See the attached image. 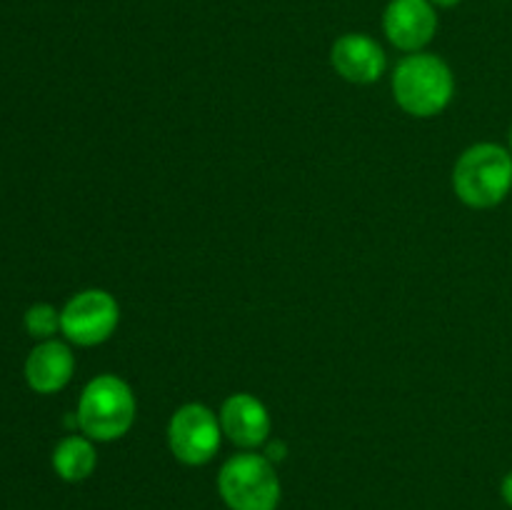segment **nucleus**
I'll return each instance as SVG.
<instances>
[{
  "mask_svg": "<svg viewBox=\"0 0 512 510\" xmlns=\"http://www.w3.org/2000/svg\"><path fill=\"white\" fill-rule=\"evenodd\" d=\"M218 418L223 435L230 443L238 445V448L253 450L268 443L273 420H270V413L263 400L255 398L253 393L228 395L223 405H220Z\"/></svg>",
  "mask_w": 512,
  "mask_h": 510,
  "instance_id": "obj_8",
  "label": "nucleus"
},
{
  "mask_svg": "<svg viewBox=\"0 0 512 510\" xmlns=\"http://www.w3.org/2000/svg\"><path fill=\"white\" fill-rule=\"evenodd\" d=\"M75 370V358L70 348L60 340H43L30 350L25 360V380L35 393H58L70 383Z\"/></svg>",
  "mask_w": 512,
  "mask_h": 510,
  "instance_id": "obj_10",
  "label": "nucleus"
},
{
  "mask_svg": "<svg viewBox=\"0 0 512 510\" xmlns=\"http://www.w3.org/2000/svg\"><path fill=\"white\" fill-rule=\"evenodd\" d=\"M455 95V78L440 55L410 53L393 70V98L415 118L443 113Z\"/></svg>",
  "mask_w": 512,
  "mask_h": 510,
  "instance_id": "obj_1",
  "label": "nucleus"
},
{
  "mask_svg": "<svg viewBox=\"0 0 512 510\" xmlns=\"http://www.w3.org/2000/svg\"><path fill=\"white\" fill-rule=\"evenodd\" d=\"M218 493L230 510H278L283 488L273 463L265 455L245 450L223 463Z\"/></svg>",
  "mask_w": 512,
  "mask_h": 510,
  "instance_id": "obj_4",
  "label": "nucleus"
},
{
  "mask_svg": "<svg viewBox=\"0 0 512 510\" xmlns=\"http://www.w3.org/2000/svg\"><path fill=\"white\" fill-rule=\"evenodd\" d=\"M508 150H510V155H512V125H510V135H508Z\"/></svg>",
  "mask_w": 512,
  "mask_h": 510,
  "instance_id": "obj_16",
  "label": "nucleus"
},
{
  "mask_svg": "<svg viewBox=\"0 0 512 510\" xmlns=\"http://www.w3.org/2000/svg\"><path fill=\"white\" fill-rule=\"evenodd\" d=\"M383 30L395 48L420 53L438 33V13L430 0H390L383 13Z\"/></svg>",
  "mask_w": 512,
  "mask_h": 510,
  "instance_id": "obj_7",
  "label": "nucleus"
},
{
  "mask_svg": "<svg viewBox=\"0 0 512 510\" xmlns=\"http://www.w3.org/2000/svg\"><path fill=\"white\" fill-rule=\"evenodd\" d=\"M138 403L133 388L113 373L98 375L83 388L78 400V428L98 443L123 438L135 423Z\"/></svg>",
  "mask_w": 512,
  "mask_h": 510,
  "instance_id": "obj_3",
  "label": "nucleus"
},
{
  "mask_svg": "<svg viewBox=\"0 0 512 510\" xmlns=\"http://www.w3.org/2000/svg\"><path fill=\"white\" fill-rule=\"evenodd\" d=\"M25 328H28V333L33 338L50 340V335H55L60 330V313L48 303L33 305L25 313Z\"/></svg>",
  "mask_w": 512,
  "mask_h": 510,
  "instance_id": "obj_12",
  "label": "nucleus"
},
{
  "mask_svg": "<svg viewBox=\"0 0 512 510\" xmlns=\"http://www.w3.org/2000/svg\"><path fill=\"white\" fill-rule=\"evenodd\" d=\"M433 5H438V8H453V5H458L460 0H430Z\"/></svg>",
  "mask_w": 512,
  "mask_h": 510,
  "instance_id": "obj_15",
  "label": "nucleus"
},
{
  "mask_svg": "<svg viewBox=\"0 0 512 510\" xmlns=\"http://www.w3.org/2000/svg\"><path fill=\"white\" fill-rule=\"evenodd\" d=\"M120 323V305L108 290L90 288L65 303L60 310V330L65 338L83 348L105 343Z\"/></svg>",
  "mask_w": 512,
  "mask_h": 510,
  "instance_id": "obj_6",
  "label": "nucleus"
},
{
  "mask_svg": "<svg viewBox=\"0 0 512 510\" xmlns=\"http://www.w3.org/2000/svg\"><path fill=\"white\" fill-rule=\"evenodd\" d=\"M223 440L220 418L203 403H185L168 423V445L183 465H205L215 458Z\"/></svg>",
  "mask_w": 512,
  "mask_h": 510,
  "instance_id": "obj_5",
  "label": "nucleus"
},
{
  "mask_svg": "<svg viewBox=\"0 0 512 510\" xmlns=\"http://www.w3.org/2000/svg\"><path fill=\"white\" fill-rule=\"evenodd\" d=\"M265 458L273 463V460H283L285 458V445L283 443H270L268 453H265Z\"/></svg>",
  "mask_w": 512,
  "mask_h": 510,
  "instance_id": "obj_14",
  "label": "nucleus"
},
{
  "mask_svg": "<svg viewBox=\"0 0 512 510\" xmlns=\"http://www.w3.org/2000/svg\"><path fill=\"white\" fill-rule=\"evenodd\" d=\"M330 63L335 73L343 80L355 85H370L380 80L385 73V50L380 48L378 40L365 33H345L330 48Z\"/></svg>",
  "mask_w": 512,
  "mask_h": 510,
  "instance_id": "obj_9",
  "label": "nucleus"
},
{
  "mask_svg": "<svg viewBox=\"0 0 512 510\" xmlns=\"http://www.w3.org/2000/svg\"><path fill=\"white\" fill-rule=\"evenodd\" d=\"M53 468L68 483L88 480L98 468V453L88 435H68L53 450Z\"/></svg>",
  "mask_w": 512,
  "mask_h": 510,
  "instance_id": "obj_11",
  "label": "nucleus"
},
{
  "mask_svg": "<svg viewBox=\"0 0 512 510\" xmlns=\"http://www.w3.org/2000/svg\"><path fill=\"white\" fill-rule=\"evenodd\" d=\"M453 190L460 203L488 210L503 203L512 190V155L498 143H475L453 168Z\"/></svg>",
  "mask_w": 512,
  "mask_h": 510,
  "instance_id": "obj_2",
  "label": "nucleus"
},
{
  "mask_svg": "<svg viewBox=\"0 0 512 510\" xmlns=\"http://www.w3.org/2000/svg\"><path fill=\"white\" fill-rule=\"evenodd\" d=\"M500 495H503L505 503H508L510 508H512V470H510L508 475H505L503 483H500Z\"/></svg>",
  "mask_w": 512,
  "mask_h": 510,
  "instance_id": "obj_13",
  "label": "nucleus"
}]
</instances>
